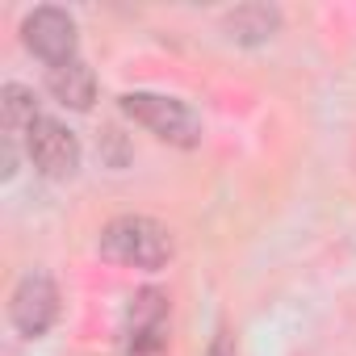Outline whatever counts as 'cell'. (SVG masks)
Listing matches in <instances>:
<instances>
[{"mask_svg": "<svg viewBox=\"0 0 356 356\" xmlns=\"http://www.w3.org/2000/svg\"><path fill=\"white\" fill-rule=\"evenodd\" d=\"M122 331H168V293L159 289H138L126 306Z\"/></svg>", "mask_w": 356, "mask_h": 356, "instance_id": "obj_8", "label": "cell"}, {"mask_svg": "<svg viewBox=\"0 0 356 356\" xmlns=\"http://www.w3.org/2000/svg\"><path fill=\"white\" fill-rule=\"evenodd\" d=\"M222 30L235 42H243V47H260V42H268L281 30V13L273 5H239L235 13H227Z\"/></svg>", "mask_w": 356, "mask_h": 356, "instance_id": "obj_7", "label": "cell"}, {"mask_svg": "<svg viewBox=\"0 0 356 356\" xmlns=\"http://www.w3.org/2000/svg\"><path fill=\"white\" fill-rule=\"evenodd\" d=\"M172 252H176L172 231L155 218H143V214H122L101 231V256L113 264H126V268L155 273L172 260Z\"/></svg>", "mask_w": 356, "mask_h": 356, "instance_id": "obj_1", "label": "cell"}, {"mask_svg": "<svg viewBox=\"0 0 356 356\" xmlns=\"http://www.w3.org/2000/svg\"><path fill=\"white\" fill-rule=\"evenodd\" d=\"M22 38H26V47H30L38 59H47L51 67L72 63V59H76V47H80V34H76L72 13H63V9H55V5L34 9V13L26 17V26H22Z\"/></svg>", "mask_w": 356, "mask_h": 356, "instance_id": "obj_5", "label": "cell"}, {"mask_svg": "<svg viewBox=\"0 0 356 356\" xmlns=\"http://www.w3.org/2000/svg\"><path fill=\"white\" fill-rule=\"evenodd\" d=\"M101 147H109V155H105V159H109L113 168H122V163H126V151H122V134H118L113 126H105V130H101Z\"/></svg>", "mask_w": 356, "mask_h": 356, "instance_id": "obj_11", "label": "cell"}, {"mask_svg": "<svg viewBox=\"0 0 356 356\" xmlns=\"http://www.w3.org/2000/svg\"><path fill=\"white\" fill-rule=\"evenodd\" d=\"M163 343H168V331H122V348L130 356H155L163 352Z\"/></svg>", "mask_w": 356, "mask_h": 356, "instance_id": "obj_10", "label": "cell"}, {"mask_svg": "<svg viewBox=\"0 0 356 356\" xmlns=\"http://www.w3.org/2000/svg\"><path fill=\"white\" fill-rule=\"evenodd\" d=\"M122 113L130 122H138L143 130H151L159 143H172V147H197L202 143V118L176 97H159V92H126L122 101Z\"/></svg>", "mask_w": 356, "mask_h": 356, "instance_id": "obj_2", "label": "cell"}, {"mask_svg": "<svg viewBox=\"0 0 356 356\" xmlns=\"http://www.w3.org/2000/svg\"><path fill=\"white\" fill-rule=\"evenodd\" d=\"M47 88H51V97L59 105L80 109V113L92 109V101H97V76H92V67L84 59H72V63L51 67L47 72Z\"/></svg>", "mask_w": 356, "mask_h": 356, "instance_id": "obj_6", "label": "cell"}, {"mask_svg": "<svg viewBox=\"0 0 356 356\" xmlns=\"http://www.w3.org/2000/svg\"><path fill=\"white\" fill-rule=\"evenodd\" d=\"M26 151L47 181H67L80 168V138L59 118H38L26 134Z\"/></svg>", "mask_w": 356, "mask_h": 356, "instance_id": "obj_3", "label": "cell"}, {"mask_svg": "<svg viewBox=\"0 0 356 356\" xmlns=\"http://www.w3.org/2000/svg\"><path fill=\"white\" fill-rule=\"evenodd\" d=\"M42 113L34 109V92L26 84H5L0 88V122H5V134L17 138V130L30 134V126L38 122Z\"/></svg>", "mask_w": 356, "mask_h": 356, "instance_id": "obj_9", "label": "cell"}, {"mask_svg": "<svg viewBox=\"0 0 356 356\" xmlns=\"http://www.w3.org/2000/svg\"><path fill=\"white\" fill-rule=\"evenodd\" d=\"M210 356H235V335H231L227 327H218V335H214V343H210Z\"/></svg>", "mask_w": 356, "mask_h": 356, "instance_id": "obj_12", "label": "cell"}, {"mask_svg": "<svg viewBox=\"0 0 356 356\" xmlns=\"http://www.w3.org/2000/svg\"><path fill=\"white\" fill-rule=\"evenodd\" d=\"M9 318L26 339H38L59 318V289L47 273H26L9 298Z\"/></svg>", "mask_w": 356, "mask_h": 356, "instance_id": "obj_4", "label": "cell"}]
</instances>
